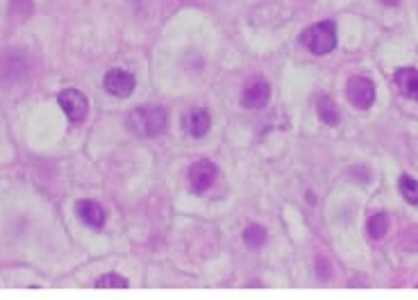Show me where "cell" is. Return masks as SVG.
Masks as SVG:
<instances>
[{"label": "cell", "mask_w": 418, "mask_h": 300, "mask_svg": "<svg viewBox=\"0 0 418 300\" xmlns=\"http://www.w3.org/2000/svg\"><path fill=\"white\" fill-rule=\"evenodd\" d=\"M166 125H168L166 109L157 105L136 107L127 116V127L139 136H159L166 132Z\"/></svg>", "instance_id": "6da1fadb"}, {"label": "cell", "mask_w": 418, "mask_h": 300, "mask_svg": "<svg viewBox=\"0 0 418 300\" xmlns=\"http://www.w3.org/2000/svg\"><path fill=\"white\" fill-rule=\"evenodd\" d=\"M300 43L314 55H327L336 48V25L332 21L314 23L300 34Z\"/></svg>", "instance_id": "7a4b0ae2"}, {"label": "cell", "mask_w": 418, "mask_h": 300, "mask_svg": "<svg viewBox=\"0 0 418 300\" xmlns=\"http://www.w3.org/2000/svg\"><path fill=\"white\" fill-rule=\"evenodd\" d=\"M218 169L214 162L209 159H200L196 164H191L189 169V189L194 191L196 196H203L205 191L212 189V185L216 182Z\"/></svg>", "instance_id": "3957f363"}, {"label": "cell", "mask_w": 418, "mask_h": 300, "mask_svg": "<svg viewBox=\"0 0 418 300\" xmlns=\"http://www.w3.org/2000/svg\"><path fill=\"white\" fill-rule=\"evenodd\" d=\"M57 103L71 123H82L89 114V98L78 89H64L57 96Z\"/></svg>", "instance_id": "277c9868"}, {"label": "cell", "mask_w": 418, "mask_h": 300, "mask_svg": "<svg viewBox=\"0 0 418 300\" xmlns=\"http://www.w3.org/2000/svg\"><path fill=\"white\" fill-rule=\"evenodd\" d=\"M345 96H348V100L357 109H368L373 103H375V82L363 78V76H354L348 80Z\"/></svg>", "instance_id": "5b68a950"}, {"label": "cell", "mask_w": 418, "mask_h": 300, "mask_svg": "<svg viewBox=\"0 0 418 300\" xmlns=\"http://www.w3.org/2000/svg\"><path fill=\"white\" fill-rule=\"evenodd\" d=\"M103 85L107 89V94H112L116 98H127L134 91L136 80L132 73H127L123 69H112V71H107Z\"/></svg>", "instance_id": "8992f818"}, {"label": "cell", "mask_w": 418, "mask_h": 300, "mask_svg": "<svg viewBox=\"0 0 418 300\" xmlns=\"http://www.w3.org/2000/svg\"><path fill=\"white\" fill-rule=\"evenodd\" d=\"M182 127H185L187 134L200 139V136H205L209 132V127H212V118H209L207 109L194 107V109H189L185 116H182Z\"/></svg>", "instance_id": "52a82bcc"}, {"label": "cell", "mask_w": 418, "mask_h": 300, "mask_svg": "<svg viewBox=\"0 0 418 300\" xmlns=\"http://www.w3.org/2000/svg\"><path fill=\"white\" fill-rule=\"evenodd\" d=\"M271 100V87L266 80H252L250 85H245L241 94V105L245 109H259Z\"/></svg>", "instance_id": "ba28073f"}, {"label": "cell", "mask_w": 418, "mask_h": 300, "mask_svg": "<svg viewBox=\"0 0 418 300\" xmlns=\"http://www.w3.org/2000/svg\"><path fill=\"white\" fill-rule=\"evenodd\" d=\"M75 214L82 223L94 227V230H100L107 221V214H105L103 205L96 203V200H80V203L75 205Z\"/></svg>", "instance_id": "9c48e42d"}, {"label": "cell", "mask_w": 418, "mask_h": 300, "mask_svg": "<svg viewBox=\"0 0 418 300\" xmlns=\"http://www.w3.org/2000/svg\"><path fill=\"white\" fill-rule=\"evenodd\" d=\"M396 87L400 94L418 100V69H400L396 71Z\"/></svg>", "instance_id": "30bf717a"}, {"label": "cell", "mask_w": 418, "mask_h": 300, "mask_svg": "<svg viewBox=\"0 0 418 300\" xmlns=\"http://www.w3.org/2000/svg\"><path fill=\"white\" fill-rule=\"evenodd\" d=\"M316 114L325 125H339V109H336L334 100L327 94H321L316 98Z\"/></svg>", "instance_id": "8fae6325"}, {"label": "cell", "mask_w": 418, "mask_h": 300, "mask_svg": "<svg viewBox=\"0 0 418 300\" xmlns=\"http://www.w3.org/2000/svg\"><path fill=\"white\" fill-rule=\"evenodd\" d=\"M366 232H368V239L373 241H380L382 236L389 232V216L384 212H377L368 218L366 223Z\"/></svg>", "instance_id": "7c38bea8"}, {"label": "cell", "mask_w": 418, "mask_h": 300, "mask_svg": "<svg viewBox=\"0 0 418 300\" xmlns=\"http://www.w3.org/2000/svg\"><path fill=\"white\" fill-rule=\"evenodd\" d=\"M398 189H400V196H403L409 205H416L418 207V180L403 176L398 182Z\"/></svg>", "instance_id": "4fadbf2b"}, {"label": "cell", "mask_w": 418, "mask_h": 300, "mask_svg": "<svg viewBox=\"0 0 418 300\" xmlns=\"http://www.w3.org/2000/svg\"><path fill=\"white\" fill-rule=\"evenodd\" d=\"M243 243L248 245V248H252V250L261 248V245L266 243V230H264L261 225H250V227H245V232H243Z\"/></svg>", "instance_id": "5bb4252c"}, {"label": "cell", "mask_w": 418, "mask_h": 300, "mask_svg": "<svg viewBox=\"0 0 418 300\" xmlns=\"http://www.w3.org/2000/svg\"><path fill=\"white\" fill-rule=\"evenodd\" d=\"M96 287H103V289H125L127 287V280L123 276H116V273H107V276L98 278Z\"/></svg>", "instance_id": "9a60e30c"}, {"label": "cell", "mask_w": 418, "mask_h": 300, "mask_svg": "<svg viewBox=\"0 0 418 300\" xmlns=\"http://www.w3.org/2000/svg\"><path fill=\"white\" fill-rule=\"evenodd\" d=\"M380 3H382V5H387V7H396V5L400 3V0H380Z\"/></svg>", "instance_id": "2e32d148"}]
</instances>
